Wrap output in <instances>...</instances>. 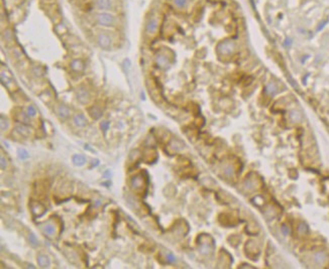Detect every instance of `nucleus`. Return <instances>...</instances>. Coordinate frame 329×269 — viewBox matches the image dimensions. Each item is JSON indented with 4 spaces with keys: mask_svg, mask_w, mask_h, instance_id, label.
Here are the masks:
<instances>
[{
    "mask_svg": "<svg viewBox=\"0 0 329 269\" xmlns=\"http://www.w3.org/2000/svg\"><path fill=\"white\" fill-rule=\"evenodd\" d=\"M72 160H73V163L76 166H82L87 161L86 160V157L84 155H82V154H75V155H73Z\"/></svg>",
    "mask_w": 329,
    "mask_h": 269,
    "instance_id": "39448f33",
    "label": "nucleus"
},
{
    "mask_svg": "<svg viewBox=\"0 0 329 269\" xmlns=\"http://www.w3.org/2000/svg\"><path fill=\"white\" fill-rule=\"evenodd\" d=\"M37 263L42 268H48L51 265V260H50L49 256H47L45 254H39L37 256Z\"/></svg>",
    "mask_w": 329,
    "mask_h": 269,
    "instance_id": "f03ea898",
    "label": "nucleus"
},
{
    "mask_svg": "<svg viewBox=\"0 0 329 269\" xmlns=\"http://www.w3.org/2000/svg\"><path fill=\"white\" fill-rule=\"evenodd\" d=\"M282 231H284V233L287 235L288 233H289V230H288V228L287 227H285V226H283V228H282Z\"/></svg>",
    "mask_w": 329,
    "mask_h": 269,
    "instance_id": "aec40b11",
    "label": "nucleus"
},
{
    "mask_svg": "<svg viewBox=\"0 0 329 269\" xmlns=\"http://www.w3.org/2000/svg\"><path fill=\"white\" fill-rule=\"evenodd\" d=\"M7 128H8V122H7V120H4L3 116H2V118H1V129H2V131H4Z\"/></svg>",
    "mask_w": 329,
    "mask_h": 269,
    "instance_id": "f3484780",
    "label": "nucleus"
},
{
    "mask_svg": "<svg viewBox=\"0 0 329 269\" xmlns=\"http://www.w3.org/2000/svg\"><path fill=\"white\" fill-rule=\"evenodd\" d=\"M109 126H110V122L109 121H103L101 123V128L104 132H106L108 129H109Z\"/></svg>",
    "mask_w": 329,
    "mask_h": 269,
    "instance_id": "2eb2a0df",
    "label": "nucleus"
},
{
    "mask_svg": "<svg viewBox=\"0 0 329 269\" xmlns=\"http://www.w3.org/2000/svg\"><path fill=\"white\" fill-rule=\"evenodd\" d=\"M42 230H43L44 234H45L46 236L50 237V238L54 237V236H55V234H56L55 226H54L53 224H51V223H46V224L43 226Z\"/></svg>",
    "mask_w": 329,
    "mask_h": 269,
    "instance_id": "f257e3e1",
    "label": "nucleus"
},
{
    "mask_svg": "<svg viewBox=\"0 0 329 269\" xmlns=\"http://www.w3.org/2000/svg\"><path fill=\"white\" fill-rule=\"evenodd\" d=\"M31 211H32V214L34 216H42L45 214L46 212V208L40 204V203H36L34 205H32L31 207Z\"/></svg>",
    "mask_w": 329,
    "mask_h": 269,
    "instance_id": "7ed1b4c3",
    "label": "nucleus"
},
{
    "mask_svg": "<svg viewBox=\"0 0 329 269\" xmlns=\"http://www.w3.org/2000/svg\"><path fill=\"white\" fill-rule=\"evenodd\" d=\"M28 116H30V117L35 116L36 111H35V109L33 108V106H29V107L28 108Z\"/></svg>",
    "mask_w": 329,
    "mask_h": 269,
    "instance_id": "dca6fc26",
    "label": "nucleus"
},
{
    "mask_svg": "<svg viewBox=\"0 0 329 269\" xmlns=\"http://www.w3.org/2000/svg\"><path fill=\"white\" fill-rule=\"evenodd\" d=\"M16 131H17L18 133H20L21 135H23V136H29V135H30V129L28 128L26 126H24V125H19V126H17V127H16Z\"/></svg>",
    "mask_w": 329,
    "mask_h": 269,
    "instance_id": "6e6552de",
    "label": "nucleus"
},
{
    "mask_svg": "<svg viewBox=\"0 0 329 269\" xmlns=\"http://www.w3.org/2000/svg\"><path fill=\"white\" fill-rule=\"evenodd\" d=\"M232 168L230 167V166H228L227 168H226V170H225V173H226V175H231V173H232Z\"/></svg>",
    "mask_w": 329,
    "mask_h": 269,
    "instance_id": "6ab92c4d",
    "label": "nucleus"
},
{
    "mask_svg": "<svg viewBox=\"0 0 329 269\" xmlns=\"http://www.w3.org/2000/svg\"><path fill=\"white\" fill-rule=\"evenodd\" d=\"M90 115L94 118V119H99L102 116V111L99 109L98 107H93L90 110Z\"/></svg>",
    "mask_w": 329,
    "mask_h": 269,
    "instance_id": "1a4fd4ad",
    "label": "nucleus"
},
{
    "mask_svg": "<svg viewBox=\"0 0 329 269\" xmlns=\"http://www.w3.org/2000/svg\"><path fill=\"white\" fill-rule=\"evenodd\" d=\"M72 68L74 69V70H76V71H81L83 69V65L81 64V62H79V61H75V62H73L72 63Z\"/></svg>",
    "mask_w": 329,
    "mask_h": 269,
    "instance_id": "f8f14e48",
    "label": "nucleus"
},
{
    "mask_svg": "<svg viewBox=\"0 0 329 269\" xmlns=\"http://www.w3.org/2000/svg\"><path fill=\"white\" fill-rule=\"evenodd\" d=\"M143 186V180L140 175H136V176H133L132 180H131V187L134 190H138L139 188H142Z\"/></svg>",
    "mask_w": 329,
    "mask_h": 269,
    "instance_id": "20e7f679",
    "label": "nucleus"
},
{
    "mask_svg": "<svg viewBox=\"0 0 329 269\" xmlns=\"http://www.w3.org/2000/svg\"><path fill=\"white\" fill-rule=\"evenodd\" d=\"M88 96V94H87V92H85V91H81L80 93H79V95H78V99L82 102V103H85L86 101H87V97Z\"/></svg>",
    "mask_w": 329,
    "mask_h": 269,
    "instance_id": "ddd939ff",
    "label": "nucleus"
},
{
    "mask_svg": "<svg viewBox=\"0 0 329 269\" xmlns=\"http://www.w3.org/2000/svg\"><path fill=\"white\" fill-rule=\"evenodd\" d=\"M28 239H29V243L33 246V247H37L38 246V240L36 238V236L33 233H29L28 235Z\"/></svg>",
    "mask_w": 329,
    "mask_h": 269,
    "instance_id": "9b49d317",
    "label": "nucleus"
},
{
    "mask_svg": "<svg viewBox=\"0 0 329 269\" xmlns=\"http://www.w3.org/2000/svg\"><path fill=\"white\" fill-rule=\"evenodd\" d=\"M99 164V160L98 159H95V160H93V164H92V166H97Z\"/></svg>",
    "mask_w": 329,
    "mask_h": 269,
    "instance_id": "412c9836",
    "label": "nucleus"
},
{
    "mask_svg": "<svg viewBox=\"0 0 329 269\" xmlns=\"http://www.w3.org/2000/svg\"><path fill=\"white\" fill-rule=\"evenodd\" d=\"M0 166H1V169L2 170H4V169H6V167H7V160H6V158L3 156V155H1V158H0Z\"/></svg>",
    "mask_w": 329,
    "mask_h": 269,
    "instance_id": "4468645a",
    "label": "nucleus"
},
{
    "mask_svg": "<svg viewBox=\"0 0 329 269\" xmlns=\"http://www.w3.org/2000/svg\"><path fill=\"white\" fill-rule=\"evenodd\" d=\"M168 261H169L170 263H173V262H175V261H176V258H175L172 254H169V255H168Z\"/></svg>",
    "mask_w": 329,
    "mask_h": 269,
    "instance_id": "a211bd4d",
    "label": "nucleus"
},
{
    "mask_svg": "<svg viewBox=\"0 0 329 269\" xmlns=\"http://www.w3.org/2000/svg\"><path fill=\"white\" fill-rule=\"evenodd\" d=\"M17 155H18V157L20 158V159H28V157H29V153H28V150H25V149H23V148H19L18 150H17Z\"/></svg>",
    "mask_w": 329,
    "mask_h": 269,
    "instance_id": "9d476101",
    "label": "nucleus"
},
{
    "mask_svg": "<svg viewBox=\"0 0 329 269\" xmlns=\"http://www.w3.org/2000/svg\"><path fill=\"white\" fill-rule=\"evenodd\" d=\"M58 113H59V115H60L63 119L68 118V117H69V115H70V111H69V109L66 107V106H60L59 109H58Z\"/></svg>",
    "mask_w": 329,
    "mask_h": 269,
    "instance_id": "0eeeda50",
    "label": "nucleus"
},
{
    "mask_svg": "<svg viewBox=\"0 0 329 269\" xmlns=\"http://www.w3.org/2000/svg\"><path fill=\"white\" fill-rule=\"evenodd\" d=\"M74 122L78 127H84L87 124V120L83 114H78L74 117Z\"/></svg>",
    "mask_w": 329,
    "mask_h": 269,
    "instance_id": "423d86ee",
    "label": "nucleus"
}]
</instances>
